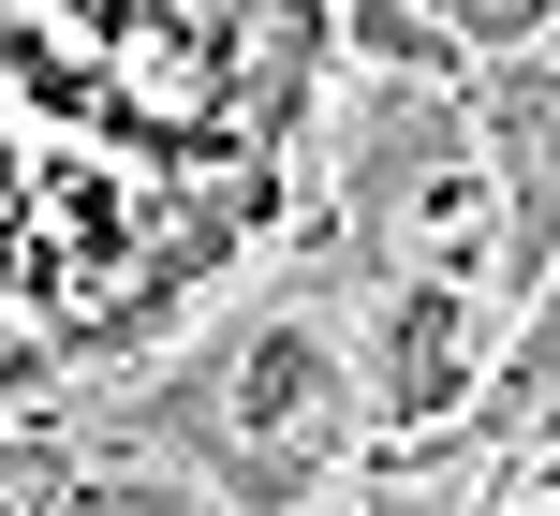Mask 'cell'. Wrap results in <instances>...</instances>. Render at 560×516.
I'll use <instances>...</instances> for the list:
<instances>
[{
    "instance_id": "cell-1",
    "label": "cell",
    "mask_w": 560,
    "mask_h": 516,
    "mask_svg": "<svg viewBox=\"0 0 560 516\" xmlns=\"http://www.w3.org/2000/svg\"><path fill=\"white\" fill-rule=\"evenodd\" d=\"M118 429H148L163 458H192L236 516H295L325 488L339 429H354V370H339V340L310 310H252V325H222L192 370H163Z\"/></svg>"
},
{
    "instance_id": "cell-2",
    "label": "cell",
    "mask_w": 560,
    "mask_h": 516,
    "mask_svg": "<svg viewBox=\"0 0 560 516\" xmlns=\"http://www.w3.org/2000/svg\"><path fill=\"white\" fill-rule=\"evenodd\" d=\"M339 236H354V266H369V281H398V266H472V236H502L487 133L443 104V89H384V104L354 118Z\"/></svg>"
},
{
    "instance_id": "cell-3",
    "label": "cell",
    "mask_w": 560,
    "mask_h": 516,
    "mask_svg": "<svg viewBox=\"0 0 560 516\" xmlns=\"http://www.w3.org/2000/svg\"><path fill=\"white\" fill-rule=\"evenodd\" d=\"M369 399L398 429L472 399V266H398L384 281V325H369Z\"/></svg>"
},
{
    "instance_id": "cell-4",
    "label": "cell",
    "mask_w": 560,
    "mask_h": 516,
    "mask_svg": "<svg viewBox=\"0 0 560 516\" xmlns=\"http://www.w3.org/2000/svg\"><path fill=\"white\" fill-rule=\"evenodd\" d=\"M310 74H325V0H222V89H236V133H295Z\"/></svg>"
},
{
    "instance_id": "cell-5",
    "label": "cell",
    "mask_w": 560,
    "mask_h": 516,
    "mask_svg": "<svg viewBox=\"0 0 560 516\" xmlns=\"http://www.w3.org/2000/svg\"><path fill=\"white\" fill-rule=\"evenodd\" d=\"M546 384H560V251H546V281H532V325H516V370H502V399H487V429H502L516 399H546ZM487 429H472V443H487Z\"/></svg>"
},
{
    "instance_id": "cell-6",
    "label": "cell",
    "mask_w": 560,
    "mask_h": 516,
    "mask_svg": "<svg viewBox=\"0 0 560 516\" xmlns=\"http://www.w3.org/2000/svg\"><path fill=\"white\" fill-rule=\"evenodd\" d=\"M560 30V0H443V45H472V59H532Z\"/></svg>"
},
{
    "instance_id": "cell-7",
    "label": "cell",
    "mask_w": 560,
    "mask_h": 516,
    "mask_svg": "<svg viewBox=\"0 0 560 516\" xmlns=\"http://www.w3.org/2000/svg\"><path fill=\"white\" fill-rule=\"evenodd\" d=\"M45 516H192V488H163V472H74Z\"/></svg>"
},
{
    "instance_id": "cell-8",
    "label": "cell",
    "mask_w": 560,
    "mask_h": 516,
    "mask_svg": "<svg viewBox=\"0 0 560 516\" xmlns=\"http://www.w3.org/2000/svg\"><path fill=\"white\" fill-rule=\"evenodd\" d=\"M354 45L398 59V74H428V59H443V15H413V0H354Z\"/></svg>"
},
{
    "instance_id": "cell-9",
    "label": "cell",
    "mask_w": 560,
    "mask_h": 516,
    "mask_svg": "<svg viewBox=\"0 0 560 516\" xmlns=\"http://www.w3.org/2000/svg\"><path fill=\"white\" fill-rule=\"evenodd\" d=\"M74 488V443H0V516H45Z\"/></svg>"
},
{
    "instance_id": "cell-10",
    "label": "cell",
    "mask_w": 560,
    "mask_h": 516,
    "mask_svg": "<svg viewBox=\"0 0 560 516\" xmlns=\"http://www.w3.org/2000/svg\"><path fill=\"white\" fill-rule=\"evenodd\" d=\"M45 370H59V340H15V325H0V399H30Z\"/></svg>"
},
{
    "instance_id": "cell-11",
    "label": "cell",
    "mask_w": 560,
    "mask_h": 516,
    "mask_svg": "<svg viewBox=\"0 0 560 516\" xmlns=\"http://www.w3.org/2000/svg\"><path fill=\"white\" fill-rule=\"evenodd\" d=\"M369 516H457V488H384Z\"/></svg>"
}]
</instances>
